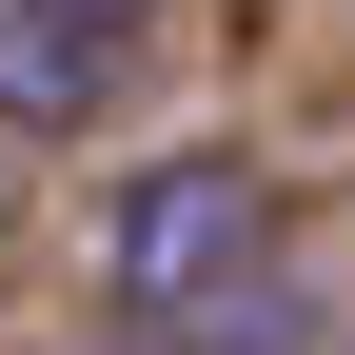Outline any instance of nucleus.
<instances>
[{"mask_svg": "<svg viewBox=\"0 0 355 355\" xmlns=\"http://www.w3.org/2000/svg\"><path fill=\"white\" fill-rule=\"evenodd\" d=\"M20 20H60V40H119V20H158V0H20Z\"/></svg>", "mask_w": 355, "mask_h": 355, "instance_id": "obj_3", "label": "nucleus"}, {"mask_svg": "<svg viewBox=\"0 0 355 355\" xmlns=\"http://www.w3.org/2000/svg\"><path fill=\"white\" fill-rule=\"evenodd\" d=\"M79 99H99V60H79L60 20H20V0H0V139H79Z\"/></svg>", "mask_w": 355, "mask_h": 355, "instance_id": "obj_2", "label": "nucleus"}, {"mask_svg": "<svg viewBox=\"0 0 355 355\" xmlns=\"http://www.w3.org/2000/svg\"><path fill=\"white\" fill-rule=\"evenodd\" d=\"M257 237H277V198H257V158H158L139 198H119L99 277H119V316H139V336H198L217 296L257 277Z\"/></svg>", "mask_w": 355, "mask_h": 355, "instance_id": "obj_1", "label": "nucleus"}]
</instances>
